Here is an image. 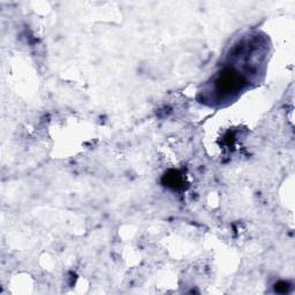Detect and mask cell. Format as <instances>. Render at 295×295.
I'll return each instance as SVG.
<instances>
[{
  "mask_svg": "<svg viewBox=\"0 0 295 295\" xmlns=\"http://www.w3.org/2000/svg\"><path fill=\"white\" fill-rule=\"evenodd\" d=\"M288 287H289L288 282L281 281L276 285V290L277 292H280V293H285V292H287V289H288Z\"/></svg>",
  "mask_w": 295,
  "mask_h": 295,
  "instance_id": "3",
  "label": "cell"
},
{
  "mask_svg": "<svg viewBox=\"0 0 295 295\" xmlns=\"http://www.w3.org/2000/svg\"><path fill=\"white\" fill-rule=\"evenodd\" d=\"M163 183L172 189H179L183 184L182 174L175 170H170L163 176Z\"/></svg>",
  "mask_w": 295,
  "mask_h": 295,
  "instance_id": "2",
  "label": "cell"
},
{
  "mask_svg": "<svg viewBox=\"0 0 295 295\" xmlns=\"http://www.w3.org/2000/svg\"><path fill=\"white\" fill-rule=\"evenodd\" d=\"M246 83L245 77L233 68H225L215 81V90L219 96L227 97L241 90Z\"/></svg>",
  "mask_w": 295,
  "mask_h": 295,
  "instance_id": "1",
  "label": "cell"
}]
</instances>
